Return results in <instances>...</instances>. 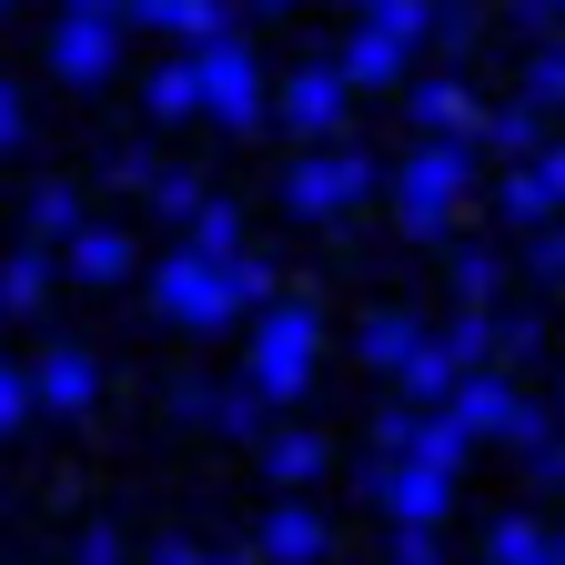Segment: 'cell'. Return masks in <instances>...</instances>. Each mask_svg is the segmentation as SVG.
Instances as JSON below:
<instances>
[{
	"label": "cell",
	"instance_id": "obj_1",
	"mask_svg": "<svg viewBox=\"0 0 565 565\" xmlns=\"http://www.w3.org/2000/svg\"><path fill=\"white\" fill-rule=\"evenodd\" d=\"M465 192H475V141L424 131L414 152L394 162V223H404L414 243H445V223L465 212Z\"/></svg>",
	"mask_w": 565,
	"mask_h": 565
},
{
	"label": "cell",
	"instance_id": "obj_2",
	"mask_svg": "<svg viewBox=\"0 0 565 565\" xmlns=\"http://www.w3.org/2000/svg\"><path fill=\"white\" fill-rule=\"evenodd\" d=\"M313 343H323V323H313V303H253V353H243V384L263 394V404H294L303 384H313Z\"/></svg>",
	"mask_w": 565,
	"mask_h": 565
},
{
	"label": "cell",
	"instance_id": "obj_3",
	"mask_svg": "<svg viewBox=\"0 0 565 565\" xmlns=\"http://www.w3.org/2000/svg\"><path fill=\"white\" fill-rule=\"evenodd\" d=\"M445 404H455V424H465L475 445H535V435H555L545 404H525V384H515V374H494V364H465Z\"/></svg>",
	"mask_w": 565,
	"mask_h": 565
},
{
	"label": "cell",
	"instance_id": "obj_4",
	"mask_svg": "<svg viewBox=\"0 0 565 565\" xmlns=\"http://www.w3.org/2000/svg\"><path fill=\"white\" fill-rule=\"evenodd\" d=\"M192 61H202V121L263 131V61H253V41L243 31H212V41H192Z\"/></svg>",
	"mask_w": 565,
	"mask_h": 565
},
{
	"label": "cell",
	"instance_id": "obj_5",
	"mask_svg": "<svg viewBox=\"0 0 565 565\" xmlns=\"http://www.w3.org/2000/svg\"><path fill=\"white\" fill-rule=\"evenodd\" d=\"M152 313L162 323H182V333H223L233 323V282H223V263H212V253H162L152 263Z\"/></svg>",
	"mask_w": 565,
	"mask_h": 565
},
{
	"label": "cell",
	"instance_id": "obj_6",
	"mask_svg": "<svg viewBox=\"0 0 565 565\" xmlns=\"http://www.w3.org/2000/svg\"><path fill=\"white\" fill-rule=\"evenodd\" d=\"M364 505H384L394 525H445L455 505V465H424V455H364Z\"/></svg>",
	"mask_w": 565,
	"mask_h": 565
},
{
	"label": "cell",
	"instance_id": "obj_7",
	"mask_svg": "<svg viewBox=\"0 0 565 565\" xmlns=\"http://www.w3.org/2000/svg\"><path fill=\"white\" fill-rule=\"evenodd\" d=\"M51 71L71 92H92L121 71V11H102V0H71V11L51 21Z\"/></svg>",
	"mask_w": 565,
	"mask_h": 565
},
{
	"label": "cell",
	"instance_id": "obj_8",
	"mask_svg": "<svg viewBox=\"0 0 565 565\" xmlns=\"http://www.w3.org/2000/svg\"><path fill=\"white\" fill-rule=\"evenodd\" d=\"M364 192H374L364 152H303L294 172H282V212H294V223H333V212L364 202Z\"/></svg>",
	"mask_w": 565,
	"mask_h": 565
},
{
	"label": "cell",
	"instance_id": "obj_9",
	"mask_svg": "<svg viewBox=\"0 0 565 565\" xmlns=\"http://www.w3.org/2000/svg\"><path fill=\"white\" fill-rule=\"evenodd\" d=\"M343 102H353V82H343L333 61L282 71V131H294V141H333L343 131Z\"/></svg>",
	"mask_w": 565,
	"mask_h": 565
},
{
	"label": "cell",
	"instance_id": "obj_10",
	"mask_svg": "<svg viewBox=\"0 0 565 565\" xmlns=\"http://www.w3.org/2000/svg\"><path fill=\"white\" fill-rule=\"evenodd\" d=\"M404 51H414V41H404V31H394L384 11H364V21H353V41L333 51V71H343L353 92H384L394 71H404Z\"/></svg>",
	"mask_w": 565,
	"mask_h": 565
},
{
	"label": "cell",
	"instance_id": "obj_11",
	"mask_svg": "<svg viewBox=\"0 0 565 565\" xmlns=\"http://www.w3.org/2000/svg\"><path fill=\"white\" fill-rule=\"evenodd\" d=\"M31 394H41V414H92V394H102V364L82 343H51L41 364H31Z\"/></svg>",
	"mask_w": 565,
	"mask_h": 565
},
{
	"label": "cell",
	"instance_id": "obj_12",
	"mask_svg": "<svg viewBox=\"0 0 565 565\" xmlns=\"http://www.w3.org/2000/svg\"><path fill=\"white\" fill-rule=\"evenodd\" d=\"M121 21H141V31H162V41H212V31H233V11L223 0H121Z\"/></svg>",
	"mask_w": 565,
	"mask_h": 565
},
{
	"label": "cell",
	"instance_id": "obj_13",
	"mask_svg": "<svg viewBox=\"0 0 565 565\" xmlns=\"http://www.w3.org/2000/svg\"><path fill=\"white\" fill-rule=\"evenodd\" d=\"M333 545V525L313 515V505H273L263 525H253V555H273V565H313Z\"/></svg>",
	"mask_w": 565,
	"mask_h": 565
},
{
	"label": "cell",
	"instance_id": "obj_14",
	"mask_svg": "<svg viewBox=\"0 0 565 565\" xmlns=\"http://www.w3.org/2000/svg\"><path fill=\"white\" fill-rule=\"evenodd\" d=\"M61 253H71V282H131V273H141L131 233H111V223H82Z\"/></svg>",
	"mask_w": 565,
	"mask_h": 565
},
{
	"label": "cell",
	"instance_id": "obj_15",
	"mask_svg": "<svg viewBox=\"0 0 565 565\" xmlns=\"http://www.w3.org/2000/svg\"><path fill=\"white\" fill-rule=\"evenodd\" d=\"M424 131H445V141H475V121H484V102L455 82V71H445V82H414V102H404Z\"/></svg>",
	"mask_w": 565,
	"mask_h": 565
},
{
	"label": "cell",
	"instance_id": "obj_16",
	"mask_svg": "<svg viewBox=\"0 0 565 565\" xmlns=\"http://www.w3.org/2000/svg\"><path fill=\"white\" fill-rule=\"evenodd\" d=\"M253 455H263L273 484H313V475H323V435H303V424H282V435L263 424V445H253Z\"/></svg>",
	"mask_w": 565,
	"mask_h": 565
},
{
	"label": "cell",
	"instance_id": "obj_17",
	"mask_svg": "<svg viewBox=\"0 0 565 565\" xmlns=\"http://www.w3.org/2000/svg\"><path fill=\"white\" fill-rule=\"evenodd\" d=\"M494 223H515V233L555 223V192L535 182V162H505V182H494Z\"/></svg>",
	"mask_w": 565,
	"mask_h": 565
},
{
	"label": "cell",
	"instance_id": "obj_18",
	"mask_svg": "<svg viewBox=\"0 0 565 565\" xmlns=\"http://www.w3.org/2000/svg\"><path fill=\"white\" fill-rule=\"evenodd\" d=\"M141 102H152V121H192V111H202V61H192V51L162 61L152 82H141Z\"/></svg>",
	"mask_w": 565,
	"mask_h": 565
},
{
	"label": "cell",
	"instance_id": "obj_19",
	"mask_svg": "<svg viewBox=\"0 0 565 565\" xmlns=\"http://www.w3.org/2000/svg\"><path fill=\"white\" fill-rule=\"evenodd\" d=\"M353 343H364V364H374V374H404V364H414V343H424V323H414V313H364V333H353Z\"/></svg>",
	"mask_w": 565,
	"mask_h": 565
},
{
	"label": "cell",
	"instance_id": "obj_20",
	"mask_svg": "<svg viewBox=\"0 0 565 565\" xmlns=\"http://www.w3.org/2000/svg\"><path fill=\"white\" fill-rule=\"evenodd\" d=\"M182 243H192V253H212V263L243 253V212H233L223 192H202V202H192V223H182Z\"/></svg>",
	"mask_w": 565,
	"mask_h": 565
},
{
	"label": "cell",
	"instance_id": "obj_21",
	"mask_svg": "<svg viewBox=\"0 0 565 565\" xmlns=\"http://www.w3.org/2000/svg\"><path fill=\"white\" fill-rule=\"evenodd\" d=\"M475 141H494L505 162H525L535 141H545V111H535V102H505V111H484V121H475Z\"/></svg>",
	"mask_w": 565,
	"mask_h": 565
},
{
	"label": "cell",
	"instance_id": "obj_22",
	"mask_svg": "<svg viewBox=\"0 0 565 565\" xmlns=\"http://www.w3.org/2000/svg\"><path fill=\"white\" fill-rule=\"evenodd\" d=\"M455 374H465V364H445V343L424 333V343H414V364H404L394 384H404V404H445V394H455Z\"/></svg>",
	"mask_w": 565,
	"mask_h": 565
},
{
	"label": "cell",
	"instance_id": "obj_23",
	"mask_svg": "<svg viewBox=\"0 0 565 565\" xmlns=\"http://www.w3.org/2000/svg\"><path fill=\"white\" fill-rule=\"evenodd\" d=\"M21 212H31V243H71V233H82V192H71V182H41Z\"/></svg>",
	"mask_w": 565,
	"mask_h": 565
},
{
	"label": "cell",
	"instance_id": "obj_24",
	"mask_svg": "<svg viewBox=\"0 0 565 565\" xmlns=\"http://www.w3.org/2000/svg\"><path fill=\"white\" fill-rule=\"evenodd\" d=\"M484 555H494V565H545V555H555V535H545L535 515H494V535H484Z\"/></svg>",
	"mask_w": 565,
	"mask_h": 565
},
{
	"label": "cell",
	"instance_id": "obj_25",
	"mask_svg": "<svg viewBox=\"0 0 565 565\" xmlns=\"http://www.w3.org/2000/svg\"><path fill=\"white\" fill-rule=\"evenodd\" d=\"M41 294H51V263H41V243H31V253L0 263V313H41Z\"/></svg>",
	"mask_w": 565,
	"mask_h": 565
},
{
	"label": "cell",
	"instance_id": "obj_26",
	"mask_svg": "<svg viewBox=\"0 0 565 565\" xmlns=\"http://www.w3.org/2000/svg\"><path fill=\"white\" fill-rule=\"evenodd\" d=\"M223 282H233V313H253V303L282 294V273H273L263 253H223Z\"/></svg>",
	"mask_w": 565,
	"mask_h": 565
},
{
	"label": "cell",
	"instance_id": "obj_27",
	"mask_svg": "<svg viewBox=\"0 0 565 565\" xmlns=\"http://www.w3.org/2000/svg\"><path fill=\"white\" fill-rule=\"evenodd\" d=\"M435 343H445V364H484V353H494V313H484V303H465Z\"/></svg>",
	"mask_w": 565,
	"mask_h": 565
},
{
	"label": "cell",
	"instance_id": "obj_28",
	"mask_svg": "<svg viewBox=\"0 0 565 565\" xmlns=\"http://www.w3.org/2000/svg\"><path fill=\"white\" fill-rule=\"evenodd\" d=\"M525 102H535V111H545V121H555V111H565V41H545V51H535V61H525Z\"/></svg>",
	"mask_w": 565,
	"mask_h": 565
},
{
	"label": "cell",
	"instance_id": "obj_29",
	"mask_svg": "<svg viewBox=\"0 0 565 565\" xmlns=\"http://www.w3.org/2000/svg\"><path fill=\"white\" fill-rule=\"evenodd\" d=\"M212 424H223L233 445H263V394H253V384H233V394H212Z\"/></svg>",
	"mask_w": 565,
	"mask_h": 565
},
{
	"label": "cell",
	"instance_id": "obj_30",
	"mask_svg": "<svg viewBox=\"0 0 565 565\" xmlns=\"http://www.w3.org/2000/svg\"><path fill=\"white\" fill-rule=\"evenodd\" d=\"M141 192H152V212H162V223H192V202H202V172H152Z\"/></svg>",
	"mask_w": 565,
	"mask_h": 565
},
{
	"label": "cell",
	"instance_id": "obj_31",
	"mask_svg": "<svg viewBox=\"0 0 565 565\" xmlns=\"http://www.w3.org/2000/svg\"><path fill=\"white\" fill-rule=\"evenodd\" d=\"M31 414H41V394H31V364H0V435H21Z\"/></svg>",
	"mask_w": 565,
	"mask_h": 565
},
{
	"label": "cell",
	"instance_id": "obj_32",
	"mask_svg": "<svg viewBox=\"0 0 565 565\" xmlns=\"http://www.w3.org/2000/svg\"><path fill=\"white\" fill-rule=\"evenodd\" d=\"M494 294H505L494 253H455V303H494Z\"/></svg>",
	"mask_w": 565,
	"mask_h": 565
},
{
	"label": "cell",
	"instance_id": "obj_33",
	"mask_svg": "<svg viewBox=\"0 0 565 565\" xmlns=\"http://www.w3.org/2000/svg\"><path fill=\"white\" fill-rule=\"evenodd\" d=\"M494 353H505V364H535V353H545V323L535 313H494Z\"/></svg>",
	"mask_w": 565,
	"mask_h": 565
},
{
	"label": "cell",
	"instance_id": "obj_34",
	"mask_svg": "<svg viewBox=\"0 0 565 565\" xmlns=\"http://www.w3.org/2000/svg\"><path fill=\"white\" fill-rule=\"evenodd\" d=\"M152 172H162L152 152H121V141H111V152H102V182H111V192H141V182H152Z\"/></svg>",
	"mask_w": 565,
	"mask_h": 565
},
{
	"label": "cell",
	"instance_id": "obj_35",
	"mask_svg": "<svg viewBox=\"0 0 565 565\" xmlns=\"http://www.w3.org/2000/svg\"><path fill=\"white\" fill-rule=\"evenodd\" d=\"M525 273H535V282H565V223H555V233L535 223V243H525Z\"/></svg>",
	"mask_w": 565,
	"mask_h": 565
},
{
	"label": "cell",
	"instance_id": "obj_36",
	"mask_svg": "<svg viewBox=\"0 0 565 565\" xmlns=\"http://www.w3.org/2000/svg\"><path fill=\"white\" fill-rule=\"evenodd\" d=\"M404 435H414V404H384L374 414V455H404Z\"/></svg>",
	"mask_w": 565,
	"mask_h": 565
},
{
	"label": "cell",
	"instance_id": "obj_37",
	"mask_svg": "<svg viewBox=\"0 0 565 565\" xmlns=\"http://www.w3.org/2000/svg\"><path fill=\"white\" fill-rule=\"evenodd\" d=\"M525 162H535V182H545V192H555V212H565V141H535Z\"/></svg>",
	"mask_w": 565,
	"mask_h": 565
},
{
	"label": "cell",
	"instance_id": "obj_38",
	"mask_svg": "<svg viewBox=\"0 0 565 565\" xmlns=\"http://www.w3.org/2000/svg\"><path fill=\"white\" fill-rule=\"evenodd\" d=\"M172 414H182V424H212V384L182 374V384H172Z\"/></svg>",
	"mask_w": 565,
	"mask_h": 565
},
{
	"label": "cell",
	"instance_id": "obj_39",
	"mask_svg": "<svg viewBox=\"0 0 565 565\" xmlns=\"http://www.w3.org/2000/svg\"><path fill=\"white\" fill-rule=\"evenodd\" d=\"M71 555H82V565H111V555H121V535H111V525H82V545H71Z\"/></svg>",
	"mask_w": 565,
	"mask_h": 565
},
{
	"label": "cell",
	"instance_id": "obj_40",
	"mask_svg": "<svg viewBox=\"0 0 565 565\" xmlns=\"http://www.w3.org/2000/svg\"><path fill=\"white\" fill-rule=\"evenodd\" d=\"M21 131H31V121H21V92L0 82V152H21Z\"/></svg>",
	"mask_w": 565,
	"mask_h": 565
},
{
	"label": "cell",
	"instance_id": "obj_41",
	"mask_svg": "<svg viewBox=\"0 0 565 565\" xmlns=\"http://www.w3.org/2000/svg\"><path fill=\"white\" fill-rule=\"evenodd\" d=\"M515 11H525V21H555V11H565V0H515Z\"/></svg>",
	"mask_w": 565,
	"mask_h": 565
},
{
	"label": "cell",
	"instance_id": "obj_42",
	"mask_svg": "<svg viewBox=\"0 0 565 565\" xmlns=\"http://www.w3.org/2000/svg\"><path fill=\"white\" fill-rule=\"evenodd\" d=\"M353 11H384V0H353Z\"/></svg>",
	"mask_w": 565,
	"mask_h": 565
},
{
	"label": "cell",
	"instance_id": "obj_43",
	"mask_svg": "<svg viewBox=\"0 0 565 565\" xmlns=\"http://www.w3.org/2000/svg\"><path fill=\"white\" fill-rule=\"evenodd\" d=\"M263 11H294V0H263Z\"/></svg>",
	"mask_w": 565,
	"mask_h": 565
},
{
	"label": "cell",
	"instance_id": "obj_44",
	"mask_svg": "<svg viewBox=\"0 0 565 565\" xmlns=\"http://www.w3.org/2000/svg\"><path fill=\"white\" fill-rule=\"evenodd\" d=\"M102 11H121V0H102Z\"/></svg>",
	"mask_w": 565,
	"mask_h": 565
},
{
	"label": "cell",
	"instance_id": "obj_45",
	"mask_svg": "<svg viewBox=\"0 0 565 565\" xmlns=\"http://www.w3.org/2000/svg\"><path fill=\"white\" fill-rule=\"evenodd\" d=\"M555 555H565V535H555Z\"/></svg>",
	"mask_w": 565,
	"mask_h": 565
},
{
	"label": "cell",
	"instance_id": "obj_46",
	"mask_svg": "<svg viewBox=\"0 0 565 565\" xmlns=\"http://www.w3.org/2000/svg\"><path fill=\"white\" fill-rule=\"evenodd\" d=\"M0 11H11V0H0Z\"/></svg>",
	"mask_w": 565,
	"mask_h": 565
}]
</instances>
